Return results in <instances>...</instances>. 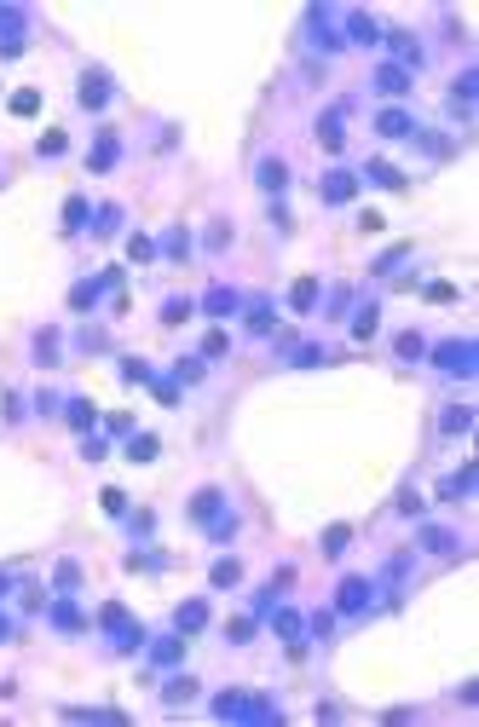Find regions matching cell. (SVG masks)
<instances>
[{"label":"cell","instance_id":"1","mask_svg":"<svg viewBox=\"0 0 479 727\" xmlns=\"http://www.w3.org/2000/svg\"><path fill=\"white\" fill-rule=\"evenodd\" d=\"M104 99H110V87H104V75H99V70H87V75H81V104H87V110H99Z\"/></svg>","mask_w":479,"mask_h":727},{"label":"cell","instance_id":"2","mask_svg":"<svg viewBox=\"0 0 479 727\" xmlns=\"http://www.w3.org/2000/svg\"><path fill=\"white\" fill-rule=\"evenodd\" d=\"M317 139H324V151H341V139H346L341 133V110H335L329 122H317Z\"/></svg>","mask_w":479,"mask_h":727},{"label":"cell","instance_id":"3","mask_svg":"<svg viewBox=\"0 0 479 727\" xmlns=\"http://www.w3.org/2000/svg\"><path fill=\"white\" fill-rule=\"evenodd\" d=\"M353 197V173H329V185H324V202H346Z\"/></svg>","mask_w":479,"mask_h":727},{"label":"cell","instance_id":"4","mask_svg":"<svg viewBox=\"0 0 479 727\" xmlns=\"http://www.w3.org/2000/svg\"><path fill=\"white\" fill-rule=\"evenodd\" d=\"M260 185H266V191H283V185H289V168H283V162H260Z\"/></svg>","mask_w":479,"mask_h":727},{"label":"cell","instance_id":"5","mask_svg":"<svg viewBox=\"0 0 479 727\" xmlns=\"http://www.w3.org/2000/svg\"><path fill=\"white\" fill-rule=\"evenodd\" d=\"M439 358H444V369H462V376H468V369H473V364H468V358H473V347H456V341H451Z\"/></svg>","mask_w":479,"mask_h":727},{"label":"cell","instance_id":"6","mask_svg":"<svg viewBox=\"0 0 479 727\" xmlns=\"http://www.w3.org/2000/svg\"><path fill=\"white\" fill-rule=\"evenodd\" d=\"M370 180H375V185H387V191H398V185H404V173L387 168V162H370Z\"/></svg>","mask_w":479,"mask_h":727},{"label":"cell","instance_id":"7","mask_svg":"<svg viewBox=\"0 0 479 727\" xmlns=\"http://www.w3.org/2000/svg\"><path fill=\"white\" fill-rule=\"evenodd\" d=\"M381 133H387V139H404V133H410V116H398V110H387V116H381Z\"/></svg>","mask_w":479,"mask_h":727},{"label":"cell","instance_id":"8","mask_svg":"<svg viewBox=\"0 0 479 727\" xmlns=\"http://www.w3.org/2000/svg\"><path fill=\"white\" fill-rule=\"evenodd\" d=\"M473 427V410H468V404H462V410H451V416H444V433H468Z\"/></svg>","mask_w":479,"mask_h":727},{"label":"cell","instance_id":"9","mask_svg":"<svg viewBox=\"0 0 479 727\" xmlns=\"http://www.w3.org/2000/svg\"><path fill=\"white\" fill-rule=\"evenodd\" d=\"M127 456H133V462H150V456H156V439H150V433H139V439L127 445Z\"/></svg>","mask_w":479,"mask_h":727},{"label":"cell","instance_id":"10","mask_svg":"<svg viewBox=\"0 0 479 727\" xmlns=\"http://www.w3.org/2000/svg\"><path fill=\"white\" fill-rule=\"evenodd\" d=\"M214 508H219V491H197V503H190V514H197V520H208Z\"/></svg>","mask_w":479,"mask_h":727},{"label":"cell","instance_id":"11","mask_svg":"<svg viewBox=\"0 0 479 727\" xmlns=\"http://www.w3.org/2000/svg\"><path fill=\"white\" fill-rule=\"evenodd\" d=\"M422 352H427L422 335H398V358H422Z\"/></svg>","mask_w":479,"mask_h":727},{"label":"cell","instance_id":"12","mask_svg":"<svg viewBox=\"0 0 479 727\" xmlns=\"http://www.w3.org/2000/svg\"><path fill=\"white\" fill-rule=\"evenodd\" d=\"M381 93H393V99H398V93H404V70H393V64H387V70H381Z\"/></svg>","mask_w":479,"mask_h":727},{"label":"cell","instance_id":"13","mask_svg":"<svg viewBox=\"0 0 479 727\" xmlns=\"http://www.w3.org/2000/svg\"><path fill=\"white\" fill-rule=\"evenodd\" d=\"M237 583V560H219L214 565V589H231Z\"/></svg>","mask_w":479,"mask_h":727},{"label":"cell","instance_id":"14","mask_svg":"<svg viewBox=\"0 0 479 727\" xmlns=\"http://www.w3.org/2000/svg\"><path fill=\"white\" fill-rule=\"evenodd\" d=\"M190 692H197V681H190V675H179V681H168V704H179V699H190Z\"/></svg>","mask_w":479,"mask_h":727},{"label":"cell","instance_id":"15","mask_svg":"<svg viewBox=\"0 0 479 727\" xmlns=\"http://www.w3.org/2000/svg\"><path fill=\"white\" fill-rule=\"evenodd\" d=\"M70 422H75V427H92V404H87V398L70 404Z\"/></svg>","mask_w":479,"mask_h":727},{"label":"cell","instance_id":"16","mask_svg":"<svg viewBox=\"0 0 479 727\" xmlns=\"http://www.w3.org/2000/svg\"><path fill=\"white\" fill-rule=\"evenodd\" d=\"M92 300H99V289H92V283H75V295H70L75 312H81V306H92Z\"/></svg>","mask_w":479,"mask_h":727},{"label":"cell","instance_id":"17","mask_svg":"<svg viewBox=\"0 0 479 727\" xmlns=\"http://www.w3.org/2000/svg\"><path fill=\"white\" fill-rule=\"evenodd\" d=\"M353 35H358V41H364V46H375V35H381V29H375V23H370V18H353Z\"/></svg>","mask_w":479,"mask_h":727},{"label":"cell","instance_id":"18","mask_svg":"<svg viewBox=\"0 0 479 727\" xmlns=\"http://www.w3.org/2000/svg\"><path fill=\"white\" fill-rule=\"evenodd\" d=\"M226 347H231V341H226V329H214L208 341H202V352H208V358H219V352H226Z\"/></svg>","mask_w":479,"mask_h":727},{"label":"cell","instance_id":"19","mask_svg":"<svg viewBox=\"0 0 479 727\" xmlns=\"http://www.w3.org/2000/svg\"><path fill=\"white\" fill-rule=\"evenodd\" d=\"M312 295H317V283L300 278V283H295V306H312Z\"/></svg>","mask_w":479,"mask_h":727},{"label":"cell","instance_id":"20","mask_svg":"<svg viewBox=\"0 0 479 727\" xmlns=\"http://www.w3.org/2000/svg\"><path fill=\"white\" fill-rule=\"evenodd\" d=\"M35 104H41L35 93H18V99H12V110H18V116H35Z\"/></svg>","mask_w":479,"mask_h":727},{"label":"cell","instance_id":"21","mask_svg":"<svg viewBox=\"0 0 479 727\" xmlns=\"http://www.w3.org/2000/svg\"><path fill=\"white\" fill-rule=\"evenodd\" d=\"M364 601V583H341V606H358Z\"/></svg>","mask_w":479,"mask_h":727},{"label":"cell","instance_id":"22","mask_svg":"<svg viewBox=\"0 0 479 727\" xmlns=\"http://www.w3.org/2000/svg\"><path fill=\"white\" fill-rule=\"evenodd\" d=\"M0 635H6V623H0Z\"/></svg>","mask_w":479,"mask_h":727}]
</instances>
